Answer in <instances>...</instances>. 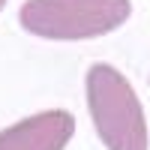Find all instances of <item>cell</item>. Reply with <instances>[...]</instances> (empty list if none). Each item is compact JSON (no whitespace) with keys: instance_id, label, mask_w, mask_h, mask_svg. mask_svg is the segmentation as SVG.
Listing matches in <instances>:
<instances>
[{"instance_id":"1","label":"cell","mask_w":150,"mask_h":150,"mask_svg":"<svg viewBox=\"0 0 150 150\" xmlns=\"http://www.w3.org/2000/svg\"><path fill=\"white\" fill-rule=\"evenodd\" d=\"M90 120L105 150H147L150 129L141 99L126 75L111 63H93L84 75Z\"/></svg>"},{"instance_id":"2","label":"cell","mask_w":150,"mask_h":150,"mask_svg":"<svg viewBox=\"0 0 150 150\" xmlns=\"http://www.w3.org/2000/svg\"><path fill=\"white\" fill-rule=\"evenodd\" d=\"M132 0H24L21 27L39 39L78 42L114 33L129 21Z\"/></svg>"},{"instance_id":"3","label":"cell","mask_w":150,"mask_h":150,"mask_svg":"<svg viewBox=\"0 0 150 150\" xmlns=\"http://www.w3.org/2000/svg\"><path fill=\"white\" fill-rule=\"evenodd\" d=\"M75 135V117L63 108L39 111L0 132V150H63Z\"/></svg>"},{"instance_id":"4","label":"cell","mask_w":150,"mask_h":150,"mask_svg":"<svg viewBox=\"0 0 150 150\" xmlns=\"http://www.w3.org/2000/svg\"><path fill=\"white\" fill-rule=\"evenodd\" d=\"M3 6H6V0H0V9H3Z\"/></svg>"}]
</instances>
